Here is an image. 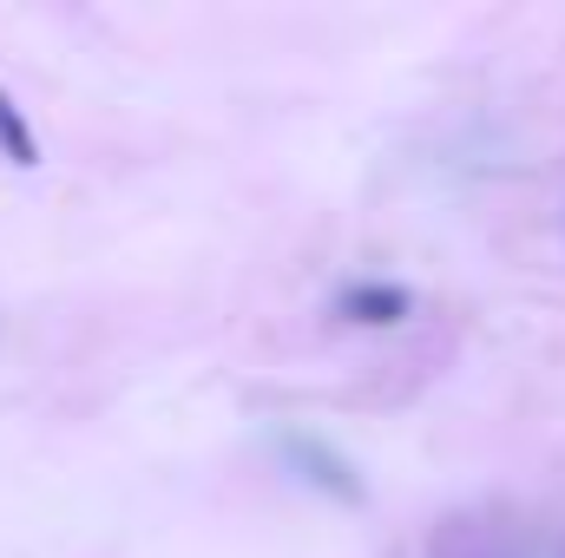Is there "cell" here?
I'll use <instances>...</instances> for the list:
<instances>
[{"instance_id": "1", "label": "cell", "mask_w": 565, "mask_h": 558, "mask_svg": "<svg viewBox=\"0 0 565 558\" xmlns=\"http://www.w3.org/2000/svg\"><path fill=\"white\" fill-rule=\"evenodd\" d=\"M282 460H289L316 493H329V500H342V506H362V500H369V486H362L355 460H349V453H335L322 433H282Z\"/></svg>"}, {"instance_id": "2", "label": "cell", "mask_w": 565, "mask_h": 558, "mask_svg": "<svg viewBox=\"0 0 565 558\" xmlns=\"http://www.w3.org/2000/svg\"><path fill=\"white\" fill-rule=\"evenodd\" d=\"M335 322H349V329H395V322H408L415 315V289L408 282H388V277H355L335 289Z\"/></svg>"}, {"instance_id": "3", "label": "cell", "mask_w": 565, "mask_h": 558, "mask_svg": "<svg viewBox=\"0 0 565 558\" xmlns=\"http://www.w3.org/2000/svg\"><path fill=\"white\" fill-rule=\"evenodd\" d=\"M0 158L13 164V171H33L40 164V132H33V119H26V106L0 86Z\"/></svg>"}]
</instances>
